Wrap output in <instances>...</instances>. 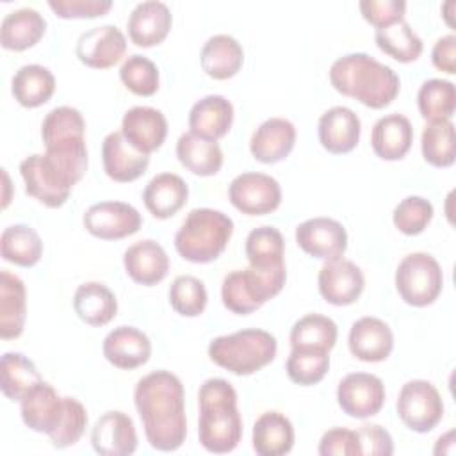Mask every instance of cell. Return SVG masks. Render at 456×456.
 <instances>
[{
	"instance_id": "cell-1",
	"label": "cell",
	"mask_w": 456,
	"mask_h": 456,
	"mask_svg": "<svg viewBox=\"0 0 456 456\" xmlns=\"http://www.w3.org/2000/svg\"><path fill=\"white\" fill-rule=\"evenodd\" d=\"M134 403L153 449L173 452L182 447L187 436L185 394L176 374L153 370L142 376L135 385Z\"/></svg>"
},
{
	"instance_id": "cell-2",
	"label": "cell",
	"mask_w": 456,
	"mask_h": 456,
	"mask_svg": "<svg viewBox=\"0 0 456 456\" xmlns=\"http://www.w3.org/2000/svg\"><path fill=\"white\" fill-rule=\"evenodd\" d=\"M330 82L340 94L370 109L390 105L401 87L399 77L390 66L363 52L338 57L330 68Z\"/></svg>"
},
{
	"instance_id": "cell-3",
	"label": "cell",
	"mask_w": 456,
	"mask_h": 456,
	"mask_svg": "<svg viewBox=\"0 0 456 456\" xmlns=\"http://www.w3.org/2000/svg\"><path fill=\"white\" fill-rule=\"evenodd\" d=\"M198 438L205 451L232 452L242 438V419L237 408V392L223 378H208L198 392Z\"/></svg>"
},
{
	"instance_id": "cell-4",
	"label": "cell",
	"mask_w": 456,
	"mask_h": 456,
	"mask_svg": "<svg viewBox=\"0 0 456 456\" xmlns=\"http://www.w3.org/2000/svg\"><path fill=\"white\" fill-rule=\"evenodd\" d=\"M233 233V221L221 210L194 208L175 233L178 255L192 264H208L221 256Z\"/></svg>"
},
{
	"instance_id": "cell-5",
	"label": "cell",
	"mask_w": 456,
	"mask_h": 456,
	"mask_svg": "<svg viewBox=\"0 0 456 456\" xmlns=\"http://www.w3.org/2000/svg\"><path fill=\"white\" fill-rule=\"evenodd\" d=\"M276 351V337L258 328L221 335L208 344V358L221 369L237 376L258 372L274 360Z\"/></svg>"
},
{
	"instance_id": "cell-6",
	"label": "cell",
	"mask_w": 456,
	"mask_h": 456,
	"mask_svg": "<svg viewBox=\"0 0 456 456\" xmlns=\"http://www.w3.org/2000/svg\"><path fill=\"white\" fill-rule=\"evenodd\" d=\"M287 280V269H235L228 273L221 285L223 305L237 315H249L264 303L281 292Z\"/></svg>"
},
{
	"instance_id": "cell-7",
	"label": "cell",
	"mask_w": 456,
	"mask_h": 456,
	"mask_svg": "<svg viewBox=\"0 0 456 456\" xmlns=\"http://www.w3.org/2000/svg\"><path fill=\"white\" fill-rule=\"evenodd\" d=\"M444 287V273L429 253H410L395 269V289L401 299L411 306H428L436 301Z\"/></svg>"
},
{
	"instance_id": "cell-8",
	"label": "cell",
	"mask_w": 456,
	"mask_h": 456,
	"mask_svg": "<svg viewBox=\"0 0 456 456\" xmlns=\"http://www.w3.org/2000/svg\"><path fill=\"white\" fill-rule=\"evenodd\" d=\"M397 415L415 433H429L444 417V401L436 387L426 379H411L397 395Z\"/></svg>"
},
{
	"instance_id": "cell-9",
	"label": "cell",
	"mask_w": 456,
	"mask_h": 456,
	"mask_svg": "<svg viewBox=\"0 0 456 456\" xmlns=\"http://www.w3.org/2000/svg\"><path fill=\"white\" fill-rule=\"evenodd\" d=\"M228 200L246 216H265L280 207L281 187L271 175L246 171L230 182Z\"/></svg>"
},
{
	"instance_id": "cell-10",
	"label": "cell",
	"mask_w": 456,
	"mask_h": 456,
	"mask_svg": "<svg viewBox=\"0 0 456 456\" xmlns=\"http://www.w3.org/2000/svg\"><path fill=\"white\" fill-rule=\"evenodd\" d=\"M385 385L370 372H351L337 387V403L353 419H369L385 404Z\"/></svg>"
},
{
	"instance_id": "cell-11",
	"label": "cell",
	"mask_w": 456,
	"mask_h": 456,
	"mask_svg": "<svg viewBox=\"0 0 456 456\" xmlns=\"http://www.w3.org/2000/svg\"><path fill=\"white\" fill-rule=\"evenodd\" d=\"M82 223L93 237L118 240L134 235L141 228L142 217L135 207L125 201H100L84 212Z\"/></svg>"
},
{
	"instance_id": "cell-12",
	"label": "cell",
	"mask_w": 456,
	"mask_h": 456,
	"mask_svg": "<svg viewBox=\"0 0 456 456\" xmlns=\"http://www.w3.org/2000/svg\"><path fill=\"white\" fill-rule=\"evenodd\" d=\"M317 285L324 301L335 306H347L362 296L365 278L354 262L338 256L324 262L317 276Z\"/></svg>"
},
{
	"instance_id": "cell-13",
	"label": "cell",
	"mask_w": 456,
	"mask_h": 456,
	"mask_svg": "<svg viewBox=\"0 0 456 456\" xmlns=\"http://www.w3.org/2000/svg\"><path fill=\"white\" fill-rule=\"evenodd\" d=\"M297 246L314 258L333 260L347 249V232L331 217H312L296 228Z\"/></svg>"
},
{
	"instance_id": "cell-14",
	"label": "cell",
	"mask_w": 456,
	"mask_h": 456,
	"mask_svg": "<svg viewBox=\"0 0 456 456\" xmlns=\"http://www.w3.org/2000/svg\"><path fill=\"white\" fill-rule=\"evenodd\" d=\"M126 52L125 34L116 25L93 27L77 39L75 53L82 64L94 69H107L118 64Z\"/></svg>"
},
{
	"instance_id": "cell-15",
	"label": "cell",
	"mask_w": 456,
	"mask_h": 456,
	"mask_svg": "<svg viewBox=\"0 0 456 456\" xmlns=\"http://www.w3.org/2000/svg\"><path fill=\"white\" fill-rule=\"evenodd\" d=\"M91 445L102 456H128L137 449L134 420L118 410L105 411L91 431Z\"/></svg>"
},
{
	"instance_id": "cell-16",
	"label": "cell",
	"mask_w": 456,
	"mask_h": 456,
	"mask_svg": "<svg viewBox=\"0 0 456 456\" xmlns=\"http://www.w3.org/2000/svg\"><path fill=\"white\" fill-rule=\"evenodd\" d=\"M121 134L135 150L150 155L164 144L167 121L159 109L135 105L123 114Z\"/></svg>"
},
{
	"instance_id": "cell-17",
	"label": "cell",
	"mask_w": 456,
	"mask_h": 456,
	"mask_svg": "<svg viewBox=\"0 0 456 456\" xmlns=\"http://www.w3.org/2000/svg\"><path fill=\"white\" fill-rule=\"evenodd\" d=\"M102 162L105 175L119 183L134 182L150 166V155L135 150L119 132H110L102 142Z\"/></svg>"
},
{
	"instance_id": "cell-18",
	"label": "cell",
	"mask_w": 456,
	"mask_h": 456,
	"mask_svg": "<svg viewBox=\"0 0 456 456\" xmlns=\"http://www.w3.org/2000/svg\"><path fill=\"white\" fill-rule=\"evenodd\" d=\"M43 160L52 176L57 180V183L64 191L71 192L73 185H77L87 171L89 157L86 137H73L46 146Z\"/></svg>"
},
{
	"instance_id": "cell-19",
	"label": "cell",
	"mask_w": 456,
	"mask_h": 456,
	"mask_svg": "<svg viewBox=\"0 0 456 456\" xmlns=\"http://www.w3.org/2000/svg\"><path fill=\"white\" fill-rule=\"evenodd\" d=\"M173 25L169 7L159 0H146L137 4L126 21L128 37L139 48H151L160 45Z\"/></svg>"
},
{
	"instance_id": "cell-20",
	"label": "cell",
	"mask_w": 456,
	"mask_h": 456,
	"mask_svg": "<svg viewBox=\"0 0 456 456\" xmlns=\"http://www.w3.org/2000/svg\"><path fill=\"white\" fill-rule=\"evenodd\" d=\"M347 344L354 358L378 363L390 356L394 349V333L385 321L367 315L351 324Z\"/></svg>"
},
{
	"instance_id": "cell-21",
	"label": "cell",
	"mask_w": 456,
	"mask_h": 456,
	"mask_svg": "<svg viewBox=\"0 0 456 456\" xmlns=\"http://www.w3.org/2000/svg\"><path fill=\"white\" fill-rule=\"evenodd\" d=\"M102 351L110 365L132 370L150 360L151 342L144 331L134 326H118L103 338Z\"/></svg>"
},
{
	"instance_id": "cell-22",
	"label": "cell",
	"mask_w": 456,
	"mask_h": 456,
	"mask_svg": "<svg viewBox=\"0 0 456 456\" xmlns=\"http://www.w3.org/2000/svg\"><path fill=\"white\" fill-rule=\"evenodd\" d=\"M20 411L28 429L52 435L62 419L64 397H61L50 383L39 381L20 401Z\"/></svg>"
},
{
	"instance_id": "cell-23",
	"label": "cell",
	"mask_w": 456,
	"mask_h": 456,
	"mask_svg": "<svg viewBox=\"0 0 456 456\" xmlns=\"http://www.w3.org/2000/svg\"><path fill=\"white\" fill-rule=\"evenodd\" d=\"M123 265L130 280L144 287H153L167 276L169 256L157 240L144 239L126 248Z\"/></svg>"
},
{
	"instance_id": "cell-24",
	"label": "cell",
	"mask_w": 456,
	"mask_h": 456,
	"mask_svg": "<svg viewBox=\"0 0 456 456\" xmlns=\"http://www.w3.org/2000/svg\"><path fill=\"white\" fill-rule=\"evenodd\" d=\"M317 134L324 150L342 155L356 148L362 134V123L354 110L344 105H335L319 118Z\"/></svg>"
},
{
	"instance_id": "cell-25",
	"label": "cell",
	"mask_w": 456,
	"mask_h": 456,
	"mask_svg": "<svg viewBox=\"0 0 456 456\" xmlns=\"http://www.w3.org/2000/svg\"><path fill=\"white\" fill-rule=\"evenodd\" d=\"M296 144V126L285 118L265 119L251 135L249 151L262 164H276L287 159Z\"/></svg>"
},
{
	"instance_id": "cell-26",
	"label": "cell",
	"mask_w": 456,
	"mask_h": 456,
	"mask_svg": "<svg viewBox=\"0 0 456 456\" xmlns=\"http://www.w3.org/2000/svg\"><path fill=\"white\" fill-rule=\"evenodd\" d=\"M233 125V105L221 94H207L189 110V128L192 134L217 141Z\"/></svg>"
},
{
	"instance_id": "cell-27",
	"label": "cell",
	"mask_w": 456,
	"mask_h": 456,
	"mask_svg": "<svg viewBox=\"0 0 456 456\" xmlns=\"http://www.w3.org/2000/svg\"><path fill=\"white\" fill-rule=\"evenodd\" d=\"M189 198L185 180L175 173L155 175L142 191V201L148 212L157 219L173 217Z\"/></svg>"
},
{
	"instance_id": "cell-28",
	"label": "cell",
	"mask_w": 456,
	"mask_h": 456,
	"mask_svg": "<svg viewBox=\"0 0 456 456\" xmlns=\"http://www.w3.org/2000/svg\"><path fill=\"white\" fill-rule=\"evenodd\" d=\"M413 126L403 114L392 112L379 118L370 134L374 153L383 160H401L411 148Z\"/></svg>"
},
{
	"instance_id": "cell-29",
	"label": "cell",
	"mask_w": 456,
	"mask_h": 456,
	"mask_svg": "<svg viewBox=\"0 0 456 456\" xmlns=\"http://www.w3.org/2000/svg\"><path fill=\"white\" fill-rule=\"evenodd\" d=\"M46 32V20L32 7H21L4 16L0 43L5 50L23 52L32 48Z\"/></svg>"
},
{
	"instance_id": "cell-30",
	"label": "cell",
	"mask_w": 456,
	"mask_h": 456,
	"mask_svg": "<svg viewBox=\"0 0 456 456\" xmlns=\"http://www.w3.org/2000/svg\"><path fill=\"white\" fill-rule=\"evenodd\" d=\"M201 68L214 80H228L239 73L244 62L240 43L228 34L208 37L201 48Z\"/></svg>"
},
{
	"instance_id": "cell-31",
	"label": "cell",
	"mask_w": 456,
	"mask_h": 456,
	"mask_svg": "<svg viewBox=\"0 0 456 456\" xmlns=\"http://www.w3.org/2000/svg\"><path fill=\"white\" fill-rule=\"evenodd\" d=\"M294 426L280 411H265L253 424V449L258 456H283L294 447Z\"/></svg>"
},
{
	"instance_id": "cell-32",
	"label": "cell",
	"mask_w": 456,
	"mask_h": 456,
	"mask_svg": "<svg viewBox=\"0 0 456 456\" xmlns=\"http://www.w3.org/2000/svg\"><path fill=\"white\" fill-rule=\"evenodd\" d=\"M27 315L25 283L12 273H0V337L18 338L23 333Z\"/></svg>"
},
{
	"instance_id": "cell-33",
	"label": "cell",
	"mask_w": 456,
	"mask_h": 456,
	"mask_svg": "<svg viewBox=\"0 0 456 456\" xmlns=\"http://www.w3.org/2000/svg\"><path fill=\"white\" fill-rule=\"evenodd\" d=\"M73 308L80 321L89 326H105L118 314L114 292L100 281H86L73 294Z\"/></svg>"
},
{
	"instance_id": "cell-34",
	"label": "cell",
	"mask_w": 456,
	"mask_h": 456,
	"mask_svg": "<svg viewBox=\"0 0 456 456\" xmlns=\"http://www.w3.org/2000/svg\"><path fill=\"white\" fill-rule=\"evenodd\" d=\"M176 157L196 176H212L223 166V150L217 141L200 137L191 130L178 137Z\"/></svg>"
},
{
	"instance_id": "cell-35",
	"label": "cell",
	"mask_w": 456,
	"mask_h": 456,
	"mask_svg": "<svg viewBox=\"0 0 456 456\" xmlns=\"http://www.w3.org/2000/svg\"><path fill=\"white\" fill-rule=\"evenodd\" d=\"M11 91L21 107L36 109L53 96L55 77L41 64H25L12 75Z\"/></svg>"
},
{
	"instance_id": "cell-36",
	"label": "cell",
	"mask_w": 456,
	"mask_h": 456,
	"mask_svg": "<svg viewBox=\"0 0 456 456\" xmlns=\"http://www.w3.org/2000/svg\"><path fill=\"white\" fill-rule=\"evenodd\" d=\"M20 175L25 182V192L32 198H36L39 203H43L48 208H59L62 207L69 192L64 191L50 175L43 162L41 153L28 155L20 162Z\"/></svg>"
},
{
	"instance_id": "cell-37",
	"label": "cell",
	"mask_w": 456,
	"mask_h": 456,
	"mask_svg": "<svg viewBox=\"0 0 456 456\" xmlns=\"http://www.w3.org/2000/svg\"><path fill=\"white\" fill-rule=\"evenodd\" d=\"M0 388L11 401H21L39 381H43L34 362L21 353H4L0 362Z\"/></svg>"
},
{
	"instance_id": "cell-38",
	"label": "cell",
	"mask_w": 456,
	"mask_h": 456,
	"mask_svg": "<svg viewBox=\"0 0 456 456\" xmlns=\"http://www.w3.org/2000/svg\"><path fill=\"white\" fill-rule=\"evenodd\" d=\"M0 253L5 262L20 267H32L43 255V240L28 224H11L2 232Z\"/></svg>"
},
{
	"instance_id": "cell-39",
	"label": "cell",
	"mask_w": 456,
	"mask_h": 456,
	"mask_svg": "<svg viewBox=\"0 0 456 456\" xmlns=\"http://www.w3.org/2000/svg\"><path fill=\"white\" fill-rule=\"evenodd\" d=\"M337 335L338 328L333 319L321 314H308L292 324L290 347L330 353L335 347Z\"/></svg>"
},
{
	"instance_id": "cell-40",
	"label": "cell",
	"mask_w": 456,
	"mask_h": 456,
	"mask_svg": "<svg viewBox=\"0 0 456 456\" xmlns=\"http://www.w3.org/2000/svg\"><path fill=\"white\" fill-rule=\"evenodd\" d=\"M246 256L255 269L285 267V240L278 228L258 226L246 237Z\"/></svg>"
},
{
	"instance_id": "cell-41",
	"label": "cell",
	"mask_w": 456,
	"mask_h": 456,
	"mask_svg": "<svg viewBox=\"0 0 456 456\" xmlns=\"http://www.w3.org/2000/svg\"><path fill=\"white\" fill-rule=\"evenodd\" d=\"M374 41L383 53L404 64L417 61L424 50L422 39L404 20L383 28H376Z\"/></svg>"
},
{
	"instance_id": "cell-42",
	"label": "cell",
	"mask_w": 456,
	"mask_h": 456,
	"mask_svg": "<svg viewBox=\"0 0 456 456\" xmlns=\"http://www.w3.org/2000/svg\"><path fill=\"white\" fill-rule=\"evenodd\" d=\"M422 157L435 167H449L456 157L454 125L451 119L428 121L420 137Z\"/></svg>"
},
{
	"instance_id": "cell-43",
	"label": "cell",
	"mask_w": 456,
	"mask_h": 456,
	"mask_svg": "<svg viewBox=\"0 0 456 456\" xmlns=\"http://www.w3.org/2000/svg\"><path fill=\"white\" fill-rule=\"evenodd\" d=\"M419 112L426 121L451 119L456 109V87L449 80L429 78L417 93Z\"/></svg>"
},
{
	"instance_id": "cell-44",
	"label": "cell",
	"mask_w": 456,
	"mask_h": 456,
	"mask_svg": "<svg viewBox=\"0 0 456 456\" xmlns=\"http://www.w3.org/2000/svg\"><path fill=\"white\" fill-rule=\"evenodd\" d=\"M171 308L183 317H198L203 314L208 294L205 283L191 274H182L173 280L167 290Z\"/></svg>"
},
{
	"instance_id": "cell-45",
	"label": "cell",
	"mask_w": 456,
	"mask_h": 456,
	"mask_svg": "<svg viewBox=\"0 0 456 456\" xmlns=\"http://www.w3.org/2000/svg\"><path fill=\"white\" fill-rule=\"evenodd\" d=\"M86 121L78 109L69 105H61L52 109L41 123V139L46 146L73 137H84Z\"/></svg>"
},
{
	"instance_id": "cell-46",
	"label": "cell",
	"mask_w": 456,
	"mask_h": 456,
	"mask_svg": "<svg viewBox=\"0 0 456 456\" xmlns=\"http://www.w3.org/2000/svg\"><path fill=\"white\" fill-rule=\"evenodd\" d=\"M287 376L301 387L319 383L330 369V353L315 349H292L287 363Z\"/></svg>"
},
{
	"instance_id": "cell-47",
	"label": "cell",
	"mask_w": 456,
	"mask_h": 456,
	"mask_svg": "<svg viewBox=\"0 0 456 456\" xmlns=\"http://www.w3.org/2000/svg\"><path fill=\"white\" fill-rule=\"evenodd\" d=\"M119 78L125 87L137 96H153L160 84L157 64L139 53L128 55L123 61L119 68Z\"/></svg>"
},
{
	"instance_id": "cell-48",
	"label": "cell",
	"mask_w": 456,
	"mask_h": 456,
	"mask_svg": "<svg viewBox=\"0 0 456 456\" xmlns=\"http://www.w3.org/2000/svg\"><path fill=\"white\" fill-rule=\"evenodd\" d=\"M433 205L422 196H408L401 200L392 214L394 226L404 235H419L433 219Z\"/></svg>"
},
{
	"instance_id": "cell-49",
	"label": "cell",
	"mask_w": 456,
	"mask_h": 456,
	"mask_svg": "<svg viewBox=\"0 0 456 456\" xmlns=\"http://www.w3.org/2000/svg\"><path fill=\"white\" fill-rule=\"evenodd\" d=\"M87 428V411L84 404L75 397H64V413L50 436L55 449H66L75 445Z\"/></svg>"
},
{
	"instance_id": "cell-50",
	"label": "cell",
	"mask_w": 456,
	"mask_h": 456,
	"mask_svg": "<svg viewBox=\"0 0 456 456\" xmlns=\"http://www.w3.org/2000/svg\"><path fill=\"white\" fill-rule=\"evenodd\" d=\"M362 16L376 28H383L404 20V0H362L358 4Z\"/></svg>"
},
{
	"instance_id": "cell-51",
	"label": "cell",
	"mask_w": 456,
	"mask_h": 456,
	"mask_svg": "<svg viewBox=\"0 0 456 456\" xmlns=\"http://www.w3.org/2000/svg\"><path fill=\"white\" fill-rule=\"evenodd\" d=\"M48 7L62 20L98 18L112 9L110 0H48Z\"/></svg>"
},
{
	"instance_id": "cell-52",
	"label": "cell",
	"mask_w": 456,
	"mask_h": 456,
	"mask_svg": "<svg viewBox=\"0 0 456 456\" xmlns=\"http://www.w3.org/2000/svg\"><path fill=\"white\" fill-rule=\"evenodd\" d=\"M321 456H360L356 431L347 428L328 429L319 442Z\"/></svg>"
},
{
	"instance_id": "cell-53",
	"label": "cell",
	"mask_w": 456,
	"mask_h": 456,
	"mask_svg": "<svg viewBox=\"0 0 456 456\" xmlns=\"http://www.w3.org/2000/svg\"><path fill=\"white\" fill-rule=\"evenodd\" d=\"M360 456L376 454V456H390L394 452V442L387 429L378 424H363L356 429Z\"/></svg>"
},
{
	"instance_id": "cell-54",
	"label": "cell",
	"mask_w": 456,
	"mask_h": 456,
	"mask_svg": "<svg viewBox=\"0 0 456 456\" xmlns=\"http://www.w3.org/2000/svg\"><path fill=\"white\" fill-rule=\"evenodd\" d=\"M433 66L447 75L456 73V36L447 34L436 39L431 50Z\"/></svg>"
},
{
	"instance_id": "cell-55",
	"label": "cell",
	"mask_w": 456,
	"mask_h": 456,
	"mask_svg": "<svg viewBox=\"0 0 456 456\" xmlns=\"http://www.w3.org/2000/svg\"><path fill=\"white\" fill-rule=\"evenodd\" d=\"M2 175H4V182H5V196H4V208L9 205V194H7V191H9V176H7V173H5V169H2Z\"/></svg>"
}]
</instances>
